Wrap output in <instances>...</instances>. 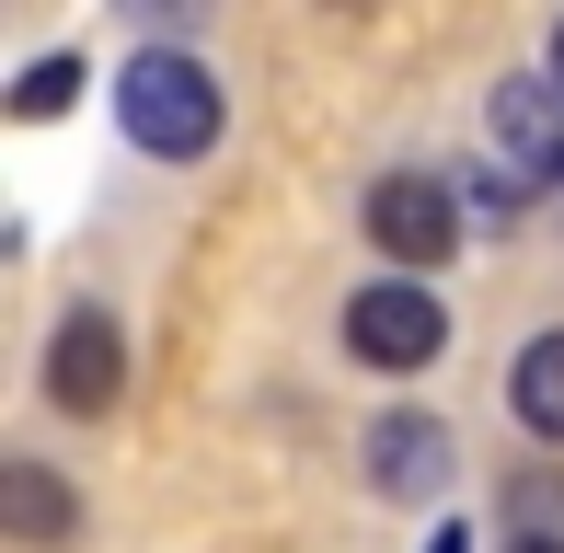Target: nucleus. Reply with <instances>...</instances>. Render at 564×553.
I'll use <instances>...</instances> for the list:
<instances>
[{"instance_id":"f257e3e1","label":"nucleus","mask_w":564,"mask_h":553,"mask_svg":"<svg viewBox=\"0 0 564 553\" xmlns=\"http://www.w3.org/2000/svg\"><path fill=\"white\" fill-rule=\"evenodd\" d=\"M116 128L150 150V162H196L219 139V82L185 58V46H139L116 69Z\"/></svg>"},{"instance_id":"f03ea898","label":"nucleus","mask_w":564,"mask_h":553,"mask_svg":"<svg viewBox=\"0 0 564 553\" xmlns=\"http://www.w3.org/2000/svg\"><path fill=\"white\" fill-rule=\"evenodd\" d=\"M438 335H449V312L415 289V276H369V289L346 300V346L369 369H426L438 358Z\"/></svg>"},{"instance_id":"7ed1b4c3","label":"nucleus","mask_w":564,"mask_h":553,"mask_svg":"<svg viewBox=\"0 0 564 553\" xmlns=\"http://www.w3.org/2000/svg\"><path fill=\"white\" fill-rule=\"evenodd\" d=\"M369 242L392 265H449L460 254V196L438 173H380L369 185Z\"/></svg>"},{"instance_id":"20e7f679","label":"nucleus","mask_w":564,"mask_h":553,"mask_svg":"<svg viewBox=\"0 0 564 553\" xmlns=\"http://www.w3.org/2000/svg\"><path fill=\"white\" fill-rule=\"evenodd\" d=\"M46 392H58L69 415H105L116 392H127V335L105 312H69L58 323V358H46Z\"/></svg>"},{"instance_id":"39448f33","label":"nucleus","mask_w":564,"mask_h":553,"mask_svg":"<svg viewBox=\"0 0 564 553\" xmlns=\"http://www.w3.org/2000/svg\"><path fill=\"white\" fill-rule=\"evenodd\" d=\"M438 473H449V426L438 415H380L369 426V485L380 496H438Z\"/></svg>"},{"instance_id":"423d86ee","label":"nucleus","mask_w":564,"mask_h":553,"mask_svg":"<svg viewBox=\"0 0 564 553\" xmlns=\"http://www.w3.org/2000/svg\"><path fill=\"white\" fill-rule=\"evenodd\" d=\"M496 139L519 150L542 185H564V105H553L542 82H507V93H496Z\"/></svg>"},{"instance_id":"0eeeda50","label":"nucleus","mask_w":564,"mask_h":553,"mask_svg":"<svg viewBox=\"0 0 564 553\" xmlns=\"http://www.w3.org/2000/svg\"><path fill=\"white\" fill-rule=\"evenodd\" d=\"M0 519H12V542H23V553L69 542V485H58L46 462H0Z\"/></svg>"},{"instance_id":"6e6552de","label":"nucleus","mask_w":564,"mask_h":553,"mask_svg":"<svg viewBox=\"0 0 564 553\" xmlns=\"http://www.w3.org/2000/svg\"><path fill=\"white\" fill-rule=\"evenodd\" d=\"M507 404H519L530 438H564V335H530L519 369H507Z\"/></svg>"},{"instance_id":"1a4fd4ad","label":"nucleus","mask_w":564,"mask_h":553,"mask_svg":"<svg viewBox=\"0 0 564 553\" xmlns=\"http://www.w3.org/2000/svg\"><path fill=\"white\" fill-rule=\"evenodd\" d=\"M69 93H82V58H35V69L12 82V116H58Z\"/></svg>"},{"instance_id":"9d476101","label":"nucleus","mask_w":564,"mask_h":553,"mask_svg":"<svg viewBox=\"0 0 564 553\" xmlns=\"http://www.w3.org/2000/svg\"><path fill=\"white\" fill-rule=\"evenodd\" d=\"M426 553H473V531H438V542H426Z\"/></svg>"},{"instance_id":"9b49d317","label":"nucleus","mask_w":564,"mask_h":553,"mask_svg":"<svg viewBox=\"0 0 564 553\" xmlns=\"http://www.w3.org/2000/svg\"><path fill=\"white\" fill-rule=\"evenodd\" d=\"M553 82H564V23H553Z\"/></svg>"},{"instance_id":"f8f14e48","label":"nucleus","mask_w":564,"mask_h":553,"mask_svg":"<svg viewBox=\"0 0 564 553\" xmlns=\"http://www.w3.org/2000/svg\"><path fill=\"white\" fill-rule=\"evenodd\" d=\"M507 553H564V542H507Z\"/></svg>"}]
</instances>
